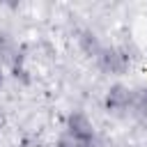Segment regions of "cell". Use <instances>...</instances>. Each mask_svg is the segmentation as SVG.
Segmentation results:
<instances>
[{"label": "cell", "instance_id": "cell-1", "mask_svg": "<svg viewBox=\"0 0 147 147\" xmlns=\"http://www.w3.org/2000/svg\"><path fill=\"white\" fill-rule=\"evenodd\" d=\"M62 133L74 142V147H94L96 145L94 126L87 119V115H83V113H71L67 117V124H64Z\"/></svg>", "mask_w": 147, "mask_h": 147}, {"label": "cell", "instance_id": "cell-5", "mask_svg": "<svg viewBox=\"0 0 147 147\" xmlns=\"http://www.w3.org/2000/svg\"><path fill=\"white\" fill-rule=\"evenodd\" d=\"M80 44H83V48L90 53V55H99V51H101V46H99V41H96V37L94 34H90V32H85L83 37H80Z\"/></svg>", "mask_w": 147, "mask_h": 147}, {"label": "cell", "instance_id": "cell-6", "mask_svg": "<svg viewBox=\"0 0 147 147\" xmlns=\"http://www.w3.org/2000/svg\"><path fill=\"white\" fill-rule=\"evenodd\" d=\"M2 85H5V74H2V67H0V90H2Z\"/></svg>", "mask_w": 147, "mask_h": 147}, {"label": "cell", "instance_id": "cell-2", "mask_svg": "<svg viewBox=\"0 0 147 147\" xmlns=\"http://www.w3.org/2000/svg\"><path fill=\"white\" fill-rule=\"evenodd\" d=\"M131 94H133V90L126 87V85H122V83L110 85L108 92H106V96H103L106 110L113 113V115H124L126 110H131Z\"/></svg>", "mask_w": 147, "mask_h": 147}, {"label": "cell", "instance_id": "cell-3", "mask_svg": "<svg viewBox=\"0 0 147 147\" xmlns=\"http://www.w3.org/2000/svg\"><path fill=\"white\" fill-rule=\"evenodd\" d=\"M96 62L106 74H115V76H119L129 64L126 55L122 51H117V48H101L99 55H96Z\"/></svg>", "mask_w": 147, "mask_h": 147}, {"label": "cell", "instance_id": "cell-7", "mask_svg": "<svg viewBox=\"0 0 147 147\" xmlns=\"http://www.w3.org/2000/svg\"><path fill=\"white\" fill-rule=\"evenodd\" d=\"M21 147H32V145L30 142H21Z\"/></svg>", "mask_w": 147, "mask_h": 147}, {"label": "cell", "instance_id": "cell-4", "mask_svg": "<svg viewBox=\"0 0 147 147\" xmlns=\"http://www.w3.org/2000/svg\"><path fill=\"white\" fill-rule=\"evenodd\" d=\"M131 110L147 117V87H138L131 94Z\"/></svg>", "mask_w": 147, "mask_h": 147}]
</instances>
